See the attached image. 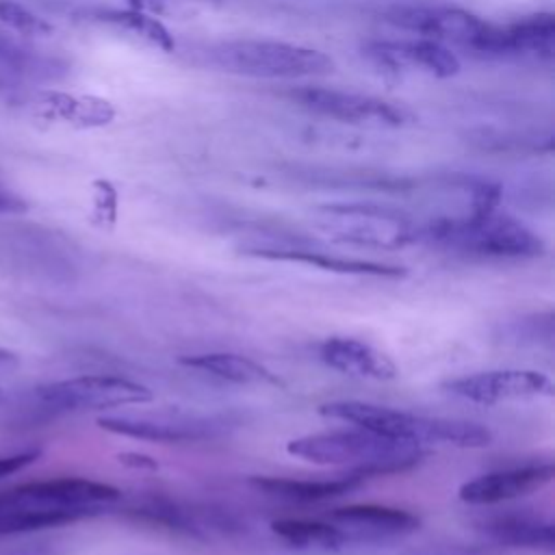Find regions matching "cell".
<instances>
[{
	"label": "cell",
	"instance_id": "6da1fadb",
	"mask_svg": "<svg viewBox=\"0 0 555 555\" xmlns=\"http://www.w3.org/2000/svg\"><path fill=\"white\" fill-rule=\"evenodd\" d=\"M286 451L310 464L347 466L349 473L362 475L364 479L412 470L429 455L416 442L377 436L360 427L306 434L288 440Z\"/></svg>",
	"mask_w": 555,
	"mask_h": 555
},
{
	"label": "cell",
	"instance_id": "7a4b0ae2",
	"mask_svg": "<svg viewBox=\"0 0 555 555\" xmlns=\"http://www.w3.org/2000/svg\"><path fill=\"white\" fill-rule=\"evenodd\" d=\"M319 414L351 423L353 427L373 431L377 436L408 440L416 444H453L462 449H481L492 442V431L475 421L447 418V416H425L408 410L343 399L327 401L319 405Z\"/></svg>",
	"mask_w": 555,
	"mask_h": 555
},
{
	"label": "cell",
	"instance_id": "3957f363",
	"mask_svg": "<svg viewBox=\"0 0 555 555\" xmlns=\"http://www.w3.org/2000/svg\"><path fill=\"white\" fill-rule=\"evenodd\" d=\"M418 241L483 258H538L546 249L527 223L496 208L464 217H427L418 223Z\"/></svg>",
	"mask_w": 555,
	"mask_h": 555
},
{
	"label": "cell",
	"instance_id": "277c9868",
	"mask_svg": "<svg viewBox=\"0 0 555 555\" xmlns=\"http://www.w3.org/2000/svg\"><path fill=\"white\" fill-rule=\"evenodd\" d=\"M206 59L221 72L267 80L314 78L334 69V61L325 52L275 39L217 41L206 50Z\"/></svg>",
	"mask_w": 555,
	"mask_h": 555
},
{
	"label": "cell",
	"instance_id": "5b68a950",
	"mask_svg": "<svg viewBox=\"0 0 555 555\" xmlns=\"http://www.w3.org/2000/svg\"><path fill=\"white\" fill-rule=\"evenodd\" d=\"M395 28L414 37H427L455 46L479 59H505L503 24L481 20L479 15L447 4H395L384 13Z\"/></svg>",
	"mask_w": 555,
	"mask_h": 555
},
{
	"label": "cell",
	"instance_id": "8992f818",
	"mask_svg": "<svg viewBox=\"0 0 555 555\" xmlns=\"http://www.w3.org/2000/svg\"><path fill=\"white\" fill-rule=\"evenodd\" d=\"M317 225L334 241L373 249H399L418 241V221L408 212L369 202H340L314 208Z\"/></svg>",
	"mask_w": 555,
	"mask_h": 555
},
{
	"label": "cell",
	"instance_id": "52a82bcc",
	"mask_svg": "<svg viewBox=\"0 0 555 555\" xmlns=\"http://www.w3.org/2000/svg\"><path fill=\"white\" fill-rule=\"evenodd\" d=\"M33 399L43 412H85L143 405L154 399V392L145 384L128 377L78 375L37 386Z\"/></svg>",
	"mask_w": 555,
	"mask_h": 555
},
{
	"label": "cell",
	"instance_id": "ba28073f",
	"mask_svg": "<svg viewBox=\"0 0 555 555\" xmlns=\"http://www.w3.org/2000/svg\"><path fill=\"white\" fill-rule=\"evenodd\" d=\"M232 423L219 414H184V412H156V414H115L100 416L98 427L134 440L147 442H197L223 436Z\"/></svg>",
	"mask_w": 555,
	"mask_h": 555
},
{
	"label": "cell",
	"instance_id": "9c48e42d",
	"mask_svg": "<svg viewBox=\"0 0 555 555\" xmlns=\"http://www.w3.org/2000/svg\"><path fill=\"white\" fill-rule=\"evenodd\" d=\"M286 98L297 106L330 119L345 124H371V126H401L405 113L375 95H364L345 89H332L321 85H299L286 91Z\"/></svg>",
	"mask_w": 555,
	"mask_h": 555
},
{
	"label": "cell",
	"instance_id": "30bf717a",
	"mask_svg": "<svg viewBox=\"0 0 555 555\" xmlns=\"http://www.w3.org/2000/svg\"><path fill=\"white\" fill-rule=\"evenodd\" d=\"M442 390L470 403L494 405L512 399L551 397L553 382L546 373L533 369H494L451 377L442 382Z\"/></svg>",
	"mask_w": 555,
	"mask_h": 555
},
{
	"label": "cell",
	"instance_id": "8fae6325",
	"mask_svg": "<svg viewBox=\"0 0 555 555\" xmlns=\"http://www.w3.org/2000/svg\"><path fill=\"white\" fill-rule=\"evenodd\" d=\"M362 54L384 72L401 74L408 69L423 72L436 78H451L460 72L457 54L440 41L427 37L392 39V41H369Z\"/></svg>",
	"mask_w": 555,
	"mask_h": 555
},
{
	"label": "cell",
	"instance_id": "7c38bea8",
	"mask_svg": "<svg viewBox=\"0 0 555 555\" xmlns=\"http://www.w3.org/2000/svg\"><path fill=\"white\" fill-rule=\"evenodd\" d=\"M241 251L256 256V258L301 262V264H312V267H319L325 271L347 273V275H371V278H392V280L405 275V269L399 264L338 256V254L317 249V247H310V245L297 243V241H271V243L254 241V243L241 245Z\"/></svg>",
	"mask_w": 555,
	"mask_h": 555
},
{
	"label": "cell",
	"instance_id": "4fadbf2b",
	"mask_svg": "<svg viewBox=\"0 0 555 555\" xmlns=\"http://www.w3.org/2000/svg\"><path fill=\"white\" fill-rule=\"evenodd\" d=\"M553 481L551 462H531L522 466L501 468L483 473L475 479H468L460 486L457 496L468 505H494L512 499L527 496L535 490H542Z\"/></svg>",
	"mask_w": 555,
	"mask_h": 555
},
{
	"label": "cell",
	"instance_id": "5bb4252c",
	"mask_svg": "<svg viewBox=\"0 0 555 555\" xmlns=\"http://www.w3.org/2000/svg\"><path fill=\"white\" fill-rule=\"evenodd\" d=\"M349 542H379L390 538H401L414 533L421 527V518L403 507L375 505V503H353L336 507L327 514Z\"/></svg>",
	"mask_w": 555,
	"mask_h": 555
},
{
	"label": "cell",
	"instance_id": "9a60e30c",
	"mask_svg": "<svg viewBox=\"0 0 555 555\" xmlns=\"http://www.w3.org/2000/svg\"><path fill=\"white\" fill-rule=\"evenodd\" d=\"M319 358L325 366L358 379L388 382L399 375V369L390 356L351 336L325 338L319 345Z\"/></svg>",
	"mask_w": 555,
	"mask_h": 555
},
{
	"label": "cell",
	"instance_id": "2e32d148",
	"mask_svg": "<svg viewBox=\"0 0 555 555\" xmlns=\"http://www.w3.org/2000/svg\"><path fill=\"white\" fill-rule=\"evenodd\" d=\"M178 362L186 369L202 371L221 382H230L236 386H275L284 388V382L264 364L232 351H204L180 356Z\"/></svg>",
	"mask_w": 555,
	"mask_h": 555
},
{
	"label": "cell",
	"instance_id": "e0dca14e",
	"mask_svg": "<svg viewBox=\"0 0 555 555\" xmlns=\"http://www.w3.org/2000/svg\"><path fill=\"white\" fill-rule=\"evenodd\" d=\"M479 527L490 540L503 546L535 548L546 553H553L555 548V525L535 514L505 512L486 518Z\"/></svg>",
	"mask_w": 555,
	"mask_h": 555
},
{
	"label": "cell",
	"instance_id": "ac0fdd59",
	"mask_svg": "<svg viewBox=\"0 0 555 555\" xmlns=\"http://www.w3.org/2000/svg\"><path fill=\"white\" fill-rule=\"evenodd\" d=\"M247 483L269 496L299 501V503H317L327 499H338L358 486L364 483L362 475L349 473L345 477L334 479H293V477H249Z\"/></svg>",
	"mask_w": 555,
	"mask_h": 555
},
{
	"label": "cell",
	"instance_id": "d6986e66",
	"mask_svg": "<svg viewBox=\"0 0 555 555\" xmlns=\"http://www.w3.org/2000/svg\"><path fill=\"white\" fill-rule=\"evenodd\" d=\"M63 69L61 59L24 46L9 35H0V87L24 80L56 78Z\"/></svg>",
	"mask_w": 555,
	"mask_h": 555
},
{
	"label": "cell",
	"instance_id": "ffe728a7",
	"mask_svg": "<svg viewBox=\"0 0 555 555\" xmlns=\"http://www.w3.org/2000/svg\"><path fill=\"white\" fill-rule=\"evenodd\" d=\"M72 17H80V20H89V22H98V24H108L115 28H121L126 33H132L141 39H145L147 43L171 52L176 48L173 37L169 35V30L152 15H147L145 11H137V9H115V7H100V4H91V7H74L72 11H67Z\"/></svg>",
	"mask_w": 555,
	"mask_h": 555
},
{
	"label": "cell",
	"instance_id": "44dd1931",
	"mask_svg": "<svg viewBox=\"0 0 555 555\" xmlns=\"http://www.w3.org/2000/svg\"><path fill=\"white\" fill-rule=\"evenodd\" d=\"M512 59H540L551 61L555 56V17L553 13H531L516 22L505 24Z\"/></svg>",
	"mask_w": 555,
	"mask_h": 555
},
{
	"label": "cell",
	"instance_id": "7402d4cb",
	"mask_svg": "<svg viewBox=\"0 0 555 555\" xmlns=\"http://www.w3.org/2000/svg\"><path fill=\"white\" fill-rule=\"evenodd\" d=\"M271 531L286 544L297 548H340L347 544V535L330 520L319 518H278L271 522Z\"/></svg>",
	"mask_w": 555,
	"mask_h": 555
},
{
	"label": "cell",
	"instance_id": "603a6c76",
	"mask_svg": "<svg viewBox=\"0 0 555 555\" xmlns=\"http://www.w3.org/2000/svg\"><path fill=\"white\" fill-rule=\"evenodd\" d=\"M0 22L24 37H46L52 33L48 20L39 17L17 0H0Z\"/></svg>",
	"mask_w": 555,
	"mask_h": 555
},
{
	"label": "cell",
	"instance_id": "cb8c5ba5",
	"mask_svg": "<svg viewBox=\"0 0 555 555\" xmlns=\"http://www.w3.org/2000/svg\"><path fill=\"white\" fill-rule=\"evenodd\" d=\"M39 455H41L39 449L20 451V453H11V455H0V479L13 475V473H17V470H22V468L28 466V464H33Z\"/></svg>",
	"mask_w": 555,
	"mask_h": 555
},
{
	"label": "cell",
	"instance_id": "d4e9b609",
	"mask_svg": "<svg viewBox=\"0 0 555 555\" xmlns=\"http://www.w3.org/2000/svg\"><path fill=\"white\" fill-rule=\"evenodd\" d=\"M26 210H28L26 199L0 182V212L17 215V212H26Z\"/></svg>",
	"mask_w": 555,
	"mask_h": 555
},
{
	"label": "cell",
	"instance_id": "484cf974",
	"mask_svg": "<svg viewBox=\"0 0 555 555\" xmlns=\"http://www.w3.org/2000/svg\"><path fill=\"white\" fill-rule=\"evenodd\" d=\"M119 462L126 466H132V468H150V470L156 468V460H152L150 455H143V453H121Z\"/></svg>",
	"mask_w": 555,
	"mask_h": 555
},
{
	"label": "cell",
	"instance_id": "4316f807",
	"mask_svg": "<svg viewBox=\"0 0 555 555\" xmlns=\"http://www.w3.org/2000/svg\"><path fill=\"white\" fill-rule=\"evenodd\" d=\"M130 9L145 11V13H160L165 7V0H126Z\"/></svg>",
	"mask_w": 555,
	"mask_h": 555
},
{
	"label": "cell",
	"instance_id": "83f0119b",
	"mask_svg": "<svg viewBox=\"0 0 555 555\" xmlns=\"http://www.w3.org/2000/svg\"><path fill=\"white\" fill-rule=\"evenodd\" d=\"M17 364H20V358H17L13 351L0 349V373H9V371H13Z\"/></svg>",
	"mask_w": 555,
	"mask_h": 555
}]
</instances>
